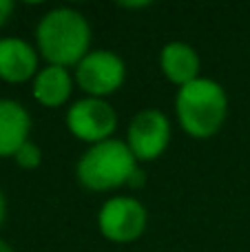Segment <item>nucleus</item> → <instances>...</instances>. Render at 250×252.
Segmentation results:
<instances>
[{"label":"nucleus","instance_id":"423d86ee","mask_svg":"<svg viewBox=\"0 0 250 252\" xmlns=\"http://www.w3.org/2000/svg\"><path fill=\"white\" fill-rule=\"evenodd\" d=\"M66 126L78 139L91 142L93 146V144L111 139L118 126V115L106 100L84 97L71 104V109L66 111Z\"/></svg>","mask_w":250,"mask_h":252},{"label":"nucleus","instance_id":"20e7f679","mask_svg":"<svg viewBox=\"0 0 250 252\" xmlns=\"http://www.w3.org/2000/svg\"><path fill=\"white\" fill-rule=\"evenodd\" d=\"M146 219V208L135 197H111L97 213V228L109 241L131 244L144 235Z\"/></svg>","mask_w":250,"mask_h":252},{"label":"nucleus","instance_id":"6e6552de","mask_svg":"<svg viewBox=\"0 0 250 252\" xmlns=\"http://www.w3.org/2000/svg\"><path fill=\"white\" fill-rule=\"evenodd\" d=\"M38 75L35 49L22 38H0V80L20 84Z\"/></svg>","mask_w":250,"mask_h":252},{"label":"nucleus","instance_id":"1a4fd4ad","mask_svg":"<svg viewBox=\"0 0 250 252\" xmlns=\"http://www.w3.org/2000/svg\"><path fill=\"white\" fill-rule=\"evenodd\" d=\"M31 118L16 100L0 97V157H13L25 142H29Z\"/></svg>","mask_w":250,"mask_h":252},{"label":"nucleus","instance_id":"2eb2a0df","mask_svg":"<svg viewBox=\"0 0 250 252\" xmlns=\"http://www.w3.org/2000/svg\"><path fill=\"white\" fill-rule=\"evenodd\" d=\"M4 215H7V201H4V195H2V190H0V226H2V221H4Z\"/></svg>","mask_w":250,"mask_h":252},{"label":"nucleus","instance_id":"9d476101","mask_svg":"<svg viewBox=\"0 0 250 252\" xmlns=\"http://www.w3.org/2000/svg\"><path fill=\"white\" fill-rule=\"evenodd\" d=\"M159 66L180 89L199 78V56L186 42H168L159 53Z\"/></svg>","mask_w":250,"mask_h":252},{"label":"nucleus","instance_id":"f257e3e1","mask_svg":"<svg viewBox=\"0 0 250 252\" xmlns=\"http://www.w3.org/2000/svg\"><path fill=\"white\" fill-rule=\"evenodd\" d=\"M38 51L53 66H78L89 53L91 27L80 11L58 7L47 11L35 29Z\"/></svg>","mask_w":250,"mask_h":252},{"label":"nucleus","instance_id":"39448f33","mask_svg":"<svg viewBox=\"0 0 250 252\" xmlns=\"http://www.w3.org/2000/svg\"><path fill=\"white\" fill-rule=\"evenodd\" d=\"M126 66L124 60L113 51L97 49L89 51L75 66V80L80 89L89 93V97H106L115 93L124 84Z\"/></svg>","mask_w":250,"mask_h":252},{"label":"nucleus","instance_id":"f03ea898","mask_svg":"<svg viewBox=\"0 0 250 252\" xmlns=\"http://www.w3.org/2000/svg\"><path fill=\"white\" fill-rule=\"evenodd\" d=\"M175 111L182 128L197 139L213 137L228 115V95L211 78H197L182 87L175 97Z\"/></svg>","mask_w":250,"mask_h":252},{"label":"nucleus","instance_id":"0eeeda50","mask_svg":"<svg viewBox=\"0 0 250 252\" xmlns=\"http://www.w3.org/2000/svg\"><path fill=\"white\" fill-rule=\"evenodd\" d=\"M171 142L168 118L157 109H144L131 120L126 144L137 161H153Z\"/></svg>","mask_w":250,"mask_h":252},{"label":"nucleus","instance_id":"7ed1b4c3","mask_svg":"<svg viewBox=\"0 0 250 252\" xmlns=\"http://www.w3.org/2000/svg\"><path fill=\"white\" fill-rule=\"evenodd\" d=\"M140 168L135 155L122 139H106L93 144L78 161V179L89 190H115L120 186H128V179Z\"/></svg>","mask_w":250,"mask_h":252},{"label":"nucleus","instance_id":"f8f14e48","mask_svg":"<svg viewBox=\"0 0 250 252\" xmlns=\"http://www.w3.org/2000/svg\"><path fill=\"white\" fill-rule=\"evenodd\" d=\"M13 159H16V164L20 166V168H38L40 161H42V151H40L38 144H33L29 139V142H25L20 148L16 151V155H13Z\"/></svg>","mask_w":250,"mask_h":252},{"label":"nucleus","instance_id":"dca6fc26","mask_svg":"<svg viewBox=\"0 0 250 252\" xmlns=\"http://www.w3.org/2000/svg\"><path fill=\"white\" fill-rule=\"evenodd\" d=\"M0 252H13V248L7 244V241H2V239H0Z\"/></svg>","mask_w":250,"mask_h":252},{"label":"nucleus","instance_id":"9b49d317","mask_svg":"<svg viewBox=\"0 0 250 252\" xmlns=\"http://www.w3.org/2000/svg\"><path fill=\"white\" fill-rule=\"evenodd\" d=\"M71 89H73L71 73L64 66L49 64L42 71H38V75L33 78V97L47 109L64 104L71 97Z\"/></svg>","mask_w":250,"mask_h":252},{"label":"nucleus","instance_id":"ddd939ff","mask_svg":"<svg viewBox=\"0 0 250 252\" xmlns=\"http://www.w3.org/2000/svg\"><path fill=\"white\" fill-rule=\"evenodd\" d=\"M13 11V2L11 0H0V27H4V22L9 20Z\"/></svg>","mask_w":250,"mask_h":252},{"label":"nucleus","instance_id":"4468645a","mask_svg":"<svg viewBox=\"0 0 250 252\" xmlns=\"http://www.w3.org/2000/svg\"><path fill=\"white\" fill-rule=\"evenodd\" d=\"M128 186H131V188H140V186H144V170L137 168L135 173H133V177L128 179Z\"/></svg>","mask_w":250,"mask_h":252}]
</instances>
